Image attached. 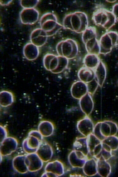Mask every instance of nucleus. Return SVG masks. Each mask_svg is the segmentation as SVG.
<instances>
[{"mask_svg": "<svg viewBox=\"0 0 118 177\" xmlns=\"http://www.w3.org/2000/svg\"><path fill=\"white\" fill-rule=\"evenodd\" d=\"M43 62L44 66L46 70L54 74H58L66 68L69 63V59L58 55L47 53L44 56Z\"/></svg>", "mask_w": 118, "mask_h": 177, "instance_id": "obj_1", "label": "nucleus"}, {"mask_svg": "<svg viewBox=\"0 0 118 177\" xmlns=\"http://www.w3.org/2000/svg\"><path fill=\"white\" fill-rule=\"evenodd\" d=\"M41 28L46 33L48 37L55 34L62 27L58 22L56 15L51 12H46L41 16L39 19Z\"/></svg>", "mask_w": 118, "mask_h": 177, "instance_id": "obj_2", "label": "nucleus"}, {"mask_svg": "<svg viewBox=\"0 0 118 177\" xmlns=\"http://www.w3.org/2000/svg\"><path fill=\"white\" fill-rule=\"evenodd\" d=\"M57 55L69 60L75 58L78 53V47L74 40L67 38L59 42L56 46Z\"/></svg>", "mask_w": 118, "mask_h": 177, "instance_id": "obj_3", "label": "nucleus"}, {"mask_svg": "<svg viewBox=\"0 0 118 177\" xmlns=\"http://www.w3.org/2000/svg\"><path fill=\"white\" fill-rule=\"evenodd\" d=\"M43 137L38 130L30 131L27 137L22 142L24 151L27 154L36 152L41 143L43 140Z\"/></svg>", "mask_w": 118, "mask_h": 177, "instance_id": "obj_4", "label": "nucleus"}, {"mask_svg": "<svg viewBox=\"0 0 118 177\" xmlns=\"http://www.w3.org/2000/svg\"><path fill=\"white\" fill-rule=\"evenodd\" d=\"M100 54H107L110 53L117 44L118 33L115 31H108L103 34L99 40Z\"/></svg>", "mask_w": 118, "mask_h": 177, "instance_id": "obj_5", "label": "nucleus"}, {"mask_svg": "<svg viewBox=\"0 0 118 177\" xmlns=\"http://www.w3.org/2000/svg\"><path fill=\"white\" fill-rule=\"evenodd\" d=\"M45 172L42 177H59L65 173V168L63 163L60 160H55L48 162L44 168Z\"/></svg>", "mask_w": 118, "mask_h": 177, "instance_id": "obj_6", "label": "nucleus"}, {"mask_svg": "<svg viewBox=\"0 0 118 177\" xmlns=\"http://www.w3.org/2000/svg\"><path fill=\"white\" fill-rule=\"evenodd\" d=\"M39 16V12L35 8H23L19 14L21 23L25 25L34 24L38 20Z\"/></svg>", "mask_w": 118, "mask_h": 177, "instance_id": "obj_7", "label": "nucleus"}, {"mask_svg": "<svg viewBox=\"0 0 118 177\" xmlns=\"http://www.w3.org/2000/svg\"><path fill=\"white\" fill-rule=\"evenodd\" d=\"M87 137L89 154L97 159L100 157L102 150V141L93 133Z\"/></svg>", "mask_w": 118, "mask_h": 177, "instance_id": "obj_8", "label": "nucleus"}, {"mask_svg": "<svg viewBox=\"0 0 118 177\" xmlns=\"http://www.w3.org/2000/svg\"><path fill=\"white\" fill-rule=\"evenodd\" d=\"M18 144L16 138L7 136L0 143V155L6 156L10 155L16 150Z\"/></svg>", "mask_w": 118, "mask_h": 177, "instance_id": "obj_9", "label": "nucleus"}, {"mask_svg": "<svg viewBox=\"0 0 118 177\" xmlns=\"http://www.w3.org/2000/svg\"><path fill=\"white\" fill-rule=\"evenodd\" d=\"M25 161L29 171L35 172L42 167L44 162L36 152L25 155Z\"/></svg>", "mask_w": 118, "mask_h": 177, "instance_id": "obj_10", "label": "nucleus"}, {"mask_svg": "<svg viewBox=\"0 0 118 177\" xmlns=\"http://www.w3.org/2000/svg\"><path fill=\"white\" fill-rule=\"evenodd\" d=\"M94 125L88 116H85L79 120L77 124L78 131L85 137H87L93 133Z\"/></svg>", "mask_w": 118, "mask_h": 177, "instance_id": "obj_11", "label": "nucleus"}, {"mask_svg": "<svg viewBox=\"0 0 118 177\" xmlns=\"http://www.w3.org/2000/svg\"><path fill=\"white\" fill-rule=\"evenodd\" d=\"M88 159V156L74 150L70 152L68 156L69 163L73 168H82Z\"/></svg>", "mask_w": 118, "mask_h": 177, "instance_id": "obj_12", "label": "nucleus"}, {"mask_svg": "<svg viewBox=\"0 0 118 177\" xmlns=\"http://www.w3.org/2000/svg\"><path fill=\"white\" fill-rule=\"evenodd\" d=\"M36 153L44 162H48L51 159L53 150L51 145L46 141L43 140L40 143Z\"/></svg>", "mask_w": 118, "mask_h": 177, "instance_id": "obj_13", "label": "nucleus"}, {"mask_svg": "<svg viewBox=\"0 0 118 177\" xmlns=\"http://www.w3.org/2000/svg\"><path fill=\"white\" fill-rule=\"evenodd\" d=\"M48 36L46 32L41 28L34 29L30 36V42L38 47L44 45L46 43Z\"/></svg>", "mask_w": 118, "mask_h": 177, "instance_id": "obj_14", "label": "nucleus"}, {"mask_svg": "<svg viewBox=\"0 0 118 177\" xmlns=\"http://www.w3.org/2000/svg\"><path fill=\"white\" fill-rule=\"evenodd\" d=\"M100 130L102 135L105 138L109 136L116 135L118 131V126L113 121L105 120L101 121Z\"/></svg>", "mask_w": 118, "mask_h": 177, "instance_id": "obj_15", "label": "nucleus"}, {"mask_svg": "<svg viewBox=\"0 0 118 177\" xmlns=\"http://www.w3.org/2000/svg\"><path fill=\"white\" fill-rule=\"evenodd\" d=\"M70 92L73 98L79 100L88 92L87 84L81 81H76L72 85Z\"/></svg>", "mask_w": 118, "mask_h": 177, "instance_id": "obj_16", "label": "nucleus"}, {"mask_svg": "<svg viewBox=\"0 0 118 177\" xmlns=\"http://www.w3.org/2000/svg\"><path fill=\"white\" fill-rule=\"evenodd\" d=\"M79 104L81 111L85 116H89L94 108L92 96L88 92L79 100Z\"/></svg>", "mask_w": 118, "mask_h": 177, "instance_id": "obj_17", "label": "nucleus"}, {"mask_svg": "<svg viewBox=\"0 0 118 177\" xmlns=\"http://www.w3.org/2000/svg\"><path fill=\"white\" fill-rule=\"evenodd\" d=\"M23 54L27 60L32 61L37 59L39 54V47L31 42H28L24 46Z\"/></svg>", "mask_w": 118, "mask_h": 177, "instance_id": "obj_18", "label": "nucleus"}, {"mask_svg": "<svg viewBox=\"0 0 118 177\" xmlns=\"http://www.w3.org/2000/svg\"><path fill=\"white\" fill-rule=\"evenodd\" d=\"M116 22L115 18L112 11L103 9L100 26L106 30H109L115 25Z\"/></svg>", "mask_w": 118, "mask_h": 177, "instance_id": "obj_19", "label": "nucleus"}, {"mask_svg": "<svg viewBox=\"0 0 118 177\" xmlns=\"http://www.w3.org/2000/svg\"><path fill=\"white\" fill-rule=\"evenodd\" d=\"M25 155H19L14 157L12 161V165L17 172L24 174L29 171L25 161Z\"/></svg>", "mask_w": 118, "mask_h": 177, "instance_id": "obj_20", "label": "nucleus"}, {"mask_svg": "<svg viewBox=\"0 0 118 177\" xmlns=\"http://www.w3.org/2000/svg\"><path fill=\"white\" fill-rule=\"evenodd\" d=\"M54 130L53 124L49 120H41L38 125V130L43 137L51 136L53 133Z\"/></svg>", "mask_w": 118, "mask_h": 177, "instance_id": "obj_21", "label": "nucleus"}, {"mask_svg": "<svg viewBox=\"0 0 118 177\" xmlns=\"http://www.w3.org/2000/svg\"><path fill=\"white\" fill-rule=\"evenodd\" d=\"M97 174L100 176H109L111 172V167L110 164L103 159H96Z\"/></svg>", "mask_w": 118, "mask_h": 177, "instance_id": "obj_22", "label": "nucleus"}, {"mask_svg": "<svg viewBox=\"0 0 118 177\" xmlns=\"http://www.w3.org/2000/svg\"><path fill=\"white\" fill-rule=\"evenodd\" d=\"M95 78L99 86L102 87L106 76V69L105 65L101 60L97 67L94 70Z\"/></svg>", "mask_w": 118, "mask_h": 177, "instance_id": "obj_23", "label": "nucleus"}, {"mask_svg": "<svg viewBox=\"0 0 118 177\" xmlns=\"http://www.w3.org/2000/svg\"><path fill=\"white\" fill-rule=\"evenodd\" d=\"M83 172L86 175L92 176L97 174L96 160L94 158H88L82 167Z\"/></svg>", "mask_w": 118, "mask_h": 177, "instance_id": "obj_24", "label": "nucleus"}, {"mask_svg": "<svg viewBox=\"0 0 118 177\" xmlns=\"http://www.w3.org/2000/svg\"><path fill=\"white\" fill-rule=\"evenodd\" d=\"M15 98L13 93L10 91L3 90L0 92V104L2 107H7L14 102Z\"/></svg>", "mask_w": 118, "mask_h": 177, "instance_id": "obj_25", "label": "nucleus"}, {"mask_svg": "<svg viewBox=\"0 0 118 177\" xmlns=\"http://www.w3.org/2000/svg\"><path fill=\"white\" fill-rule=\"evenodd\" d=\"M73 150L81 152L87 156L89 154L87 137H77L73 144Z\"/></svg>", "mask_w": 118, "mask_h": 177, "instance_id": "obj_26", "label": "nucleus"}, {"mask_svg": "<svg viewBox=\"0 0 118 177\" xmlns=\"http://www.w3.org/2000/svg\"><path fill=\"white\" fill-rule=\"evenodd\" d=\"M78 76L80 81L85 83L90 82L95 78L94 70L85 66L79 69Z\"/></svg>", "mask_w": 118, "mask_h": 177, "instance_id": "obj_27", "label": "nucleus"}, {"mask_svg": "<svg viewBox=\"0 0 118 177\" xmlns=\"http://www.w3.org/2000/svg\"><path fill=\"white\" fill-rule=\"evenodd\" d=\"M100 61L98 55L88 53L84 57L83 63L85 67L94 70Z\"/></svg>", "mask_w": 118, "mask_h": 177, "instance_id": "obj_28", "label": "nucleus"}, {"mask_svg": "<svg viewBox=\"0 0 118 177\" xmlns=\"http://www.w3.org/2000/svg\"><path fill=\"white\" fill-rule=\"evenodd\" d=\"M102 143L112 151H116L118 149V136L116 135L108 136L102 141Z\"/></svg>", "mask_w": 118, "mask_h": 177, "instance_id": "obj_29", "label": "nucleus"}, {"mask_svg": "<svg viewBox=\"0 0 118 177\" xmlns=\"http://www.w3.org/2000/svg\"><path fill=\"white\" fill-rule=\"evenodd\" d=\"M71 21L73 31L81 33L82 22L79 11L71 13Z\"/></svg>", "mask_w": 118, "mask_h": 177, "instance_id": "obj_30", "label": "nucleus"}, {"mask_svg": "<svg viewBox=\"0 0 118 177\" xmlns=\"http://www.w3.org/2000/svg\"><path fill=\"white\" fill-rule=\"evenodd\" d=\"M96 37L97 34L95 28L88 26L82 33L81 37L82 41L85 44L89 40Z\"/></svg>", "mask_w": 118, "mask_h": 177, "instance_id": "obj_31", "label": "nucleus"}, {"mask_svg": "<svg viewBox=\"0 0 118 177\" xmlns=\"http://www.w3.org/2000/svg\"><path fill=\"white\" fill-rule=\"evenodd\" d=\"M85 45L88 53H91L99 46V41L96 37L88 41Z\"/></svg>", "mask_w": 118, "mask_h": 177, "instance_id": "obj_32", "label": "nucleus"}, {"mask_svg": "<svg viewBox=\"0 0 118 177\" xmlns=\"http://www.w3.org/2000/svg\"><path fill=\"white\" fill-rule=\"evenodd\" d=\"M86 84L87 87L88 92L92 96L99 86L97 81L95 78L92 81Z\"/></svg>", "mask_w": 118, "mask_h": 177, "instance_id": "obj_33", "label": "nucleus"}, {"mask_svg": "<svg viewBox=\"0 0 118 177\" xmlns=\"http://www.w3.org/2000/svg\"><path fill=\"white\" fill-rule=\"evenodd\" d=\"M39 2V0H21L20 3L23 8H34Z\"/></svg>", "mask_w": 118, "mask_h": 177, "instance_id": "obj_34", "label": "nucleus"}, {"mask_svg": "<svg viewBox=\"0 0 118 177\" xmlns=\"http://www.w3.org/2000/svg\"><path fill=\"white\" fill-rule=\"evenodd\" d=\"M103 9H99L95 12L92 16V20L96 25L100 26L102 16Z\"/></svg>", "mask_w": 118, "mask_h": 177, "instance_id": "obj_35", "label": "nucleus"}, {"mask_svg": "<svg viewBox=\"0 0 118 177\" xmlns=\"http://www.w3.org/2000/svg\"><path fill=\"white\" fill-rule=\"evenodd\" d=\"M71 13L65 15L63 19L62 25L64 28L73 31L71 21Z\"/></svg>", "mask_w": 118, "mask_h": 177, "instance_id": "obj_36", "label": "nucleus"}, {"mask_svg": "<svg viewBox=\"0 0 118 177\" xmlns=\"http://www.w3.org/2000/svg\"><path fill=\"white\" fill-rule=\"evenodd\" d=\"M112 151L111 150L102 147L100 156L98 159L102 158L107 161L112 156Z\"/></svg>", "mask_w": 118, "mask_h": 177, "instance_id": "obj_37", "label": "nucleus"}, {"mask_svg": "<svg viewBox=\"0 0 118 177\" xmlns=\"http://www.w3.org/2000/svg\"><path fill=\"white\" fill-rule=\"evenodd\" d=\"M101 121L97 122L94 125L93 133L101 141L104 138L102 135L100 130V127Z\"/></svg>", "mask_w": 118, "mask_h": 177, "instance_id": "obj_38", "label": "nucleus"}, {"mask_svg": "<svg viewBox=\"0 0 118 177\" xmlns=\"http://www.w3.org/2000/svg\"><path fill=\"white\" fill-rule=\"evenodd\" d=\"M7 132L6 128L0 125V143L7 137Z\"/></svg>", "mask_w": 118, "mask_h": 177, "instance_id": "obj_39", "label": "nucleus"}, {"mask_svg": "<svg viewBox=\"0 0 118 177\" xmlns=\"http://www.w3.org/2000/svg\"><path fill=\"white\" fill-rule=\"evenodd\" d=\"M112 12L115 18L116 22H118V3L113 5Z\"/></svg>", "mask_w": 118, "mask_h": 177, "instance_id": "obj_40", "label": "nucleus"}, {"mask_svg": "<svg viewBox=\"0 0 118 177\" xmlns=\"http://www.w3.org/2000/svg\"><path fill=\"white\" fill-rule=\"evenodd\" d=\"M12 2V0H1L0 3L2 6H6L10 4Z\"/></svg>", "mask_w": 118, "mask_h": 177, "instance_id": "obj_41", "label": "nucleus"}, {"mask_svg": "<svg viewBox=\"0 0 118 177\" xmlns=\"http://www.w3.org/2000/svg\"><path fill=\"white\" fill-rule=\"evenodd\" d=\"M107 1L109 2H111V3H113L114 2H116V0H115V1Z\"/></svg>", "mask_w": 118, "mask_h": 177, "instance_id": "obj_42", "label": "nucleus"}]
</instances>
